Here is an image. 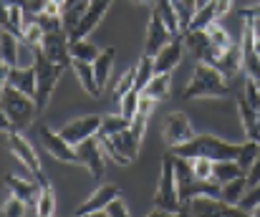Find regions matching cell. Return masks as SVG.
<instances>
[{
    "label": "cell",
    "instance_id": "obj_1",
    "mask_svg": "<svg viewBox=\"0 0 260 217\" xmlns=\"http://www.w3.org/2000/svg\"><path fill=\"white\" fill-rule=\"evenodd\" d=\"M0 106H3V132L5 129L23 132L41 114V109H38V104H36L33 96H28V94H23V91H18V88H13L8 83H3Z\"/></svg>",
    "mask_w": 260,
    "mask_h": 217
},
{
    "label": "cell",
    "instance_id": "obj_2",
    "mask_svg": "<svg viewBox=\"0 0 260 217\" xmlns=\"http://www.w3.org/2000/svg\"><path fill=\"white\" fill-rule=\"evenodd\" d=\"M228 94L230 91H228L225 76L217 71L212 64L197 61L192 81L182 91V99L184 101H194V99H228Z\"/></svg>",
    "mask_w": 260,
    "mask_h": 217
},
{
    "label": "cell",
    "instance_id": "obj_3",
    "mask_svg": "<svg viewBox=\"0 0 260 217\" xmlns=\"http://www.w3.org/2000/svg\"><path fill=\"white\" fill-rule=\"evenodd\" d=\"M240 149L243 144H230V142H222L217 139L215 134H194L189 142L174 146L172 154L177 157H207V159H238L240 157Z\"/></svg>",
    "mask_w": 260,
    "mask_h": 217
},
{
    "label": "cell",
    "instance_id": "obj_4",
    "mask_svg": "<svg viewBox=\"0 0 260 217\" xmlns=\"http://www.w3.org/2000/svg\"><path fill=\"white\" fill-rule=\"evenodd\" d=\"M149 215H179V192H177L172 151L162 157V177H159L157 195H154V210Z\"/></svg>",
    "mask_w": 260,
    "mask_h": 217
},
{
    "label": "cell",
    "instance_id": "obj_5",
    "mask_svg": "<svg viewBox=\"0 0 260 217\" xmlns=\"http://www.w3.org/2000/svg\"><path fill=\"white\" fill-rule=\"evenodd\" d=\"M96 137H99V134H96ZM99 139H101V146L109 151V157H111L116 164H121V167L132 164V162L139 157L142 137H137V132H134L132 127L121 129V132L114 134V137H99Z\"/></svg>",
    "mask_w": 260,
    "mask_h": 217
},
{
    "label": "cell",
    "instance_id": "obj_6",
    "mask_svg": "<svg viewBox=\"0 0 260 217\" xmlns=\"http://www.w3.org/2000/svg\"><path fill=\"white\" fill-rule=\"evenodd\" d=\"M36 73H38V88H36V104H38V109L43 111L46 106H48V101H51V94H53V88H56V83L61 81V76L66 71V66H58V64H53V61H48L38 48H36Z\"/></svg>",
    "mask_w": 260,
    "mask_h": 217
},
{
    "label": "cell",
    "instance_id": "obj_7",
    "mask_svg": "<svg viewBox=\"0 0 260 217\" xmlns=\"http://www.w3.org/2000/svg\"><path fill=\"white\" fill-rule=\"evenodd\" d=\"M5 139H8V149L25 164V169L41 182V187H51L48 184V177L43 174V167H41V157L36 154L33 144L18 132V129H5Z\"/></svg>",
    "mask_w": 260,
    "mask_h": 217
},
{
    "label": "cell",
    "instance_id": "obj_8",
    "mask_svg": "<svg viewBox=\"0 0 260 217\" xmlns=\"http://www.w3.org/2000/svg\"><path fill=\"white\" fill-rule=\"evenodd\" d=\"M182 212H189V215H250V212H245L243 207H238V205H228V202H222L220 197H210V195H197V197H192L189 202H184V205H179V215Z\"/></svg>",
    "mask_w": 260,
    "mask_h": 217
},
{
    "label": "cell",
    "instance_id": "obj_9",
    "mask_svg": "<svg viewBox=\"0 0 260 217\" xmlns=\"http://www.w3.org/2000/svg\"><path fill=\"white\" fill-rule=\"evenodd\" d=\"M38 139H41V146L48 151V154H53L58 162H66V164H81V159H79V149L71 144V142H66L63 137H61V132H53L51 127H38Z\"/></svg>",
    "mask_w": 260,
    "mask_h": 217
},
{
    "label": "cell",
    "instance_id": "obj_10",
    "mask_svg": "<svg viewBox=\"0 0 260 217\" xmlns=\"http://www.w3.org/2000/svg\"><path fill=\"white\" fill-rule=\"evenodd\" d=\"M48 61H53V64H58V66H71L74 64V58H71V36L61 28V30H51V33H46V38H43V43H41V48H38Z\"/></svg>",
    "mask_w": 260,
    "mask_h": 217
},
{
    "label": "cell",
    "instance_id": "obj_11",
    "mask_svg": "<svg viewBox=\"0 0 260 217\" xmlns=\"http://www.w3.org/2000/svg\"><path fill=\"white\" fill-rule=\"evenodd\" d=\"M101 129V116L96 114H88V116H81V119H74L69 124H63L58 132L66 142H71L74 146H79L81 142H86L88 137H96Z\"/></svg>",
    "mask_w": 260,
    "mask_h": 217
},
{
    "label": "cell",
    "instance_id": "obj_12",
    "mask_svg": "<svg viewBox=\"0 0 260 217\" xmlns=\"http://www.w3.org/2000/svg\"><path fill=\"white\" fill-rule=\"evenodd\" d=\"M182 38H184L187 51H189L197 61H205V64H212V66H215L217 56H215V48H212V43H210L207 28H187V30L182 33Z\"/></svg>",
    "mask_w": 260,
    "mask_h": 217
},
{
    "label": "cell",
    "instance_id": "obj_13",
    "mask_svg": "<svg viewBox=\"0 0 260 217\" xmlns=\"http://www.w3.org/2000/svg\"><path fill=\"white\" fill-rule=\"evenodd\" d=\"M79 149V159H81V167H86V172L91 177H101L104 169H106V159H104V146H101V139L99 137H88L86 142L76 146Z\"/></svg>",
    "mask_w": 260,
    "mask_h": 217
},
{
    "label": "cell",
    "instance_id": "obj_14",
    "mask_svg": "<svg viewBox=\"0 0 260 217\" xmlns=\"http://www.w3.org/2000/svg\"><path fill=\"white\" fill-rule=\"evenodd\" d=\"M174 36L170 33V28H167V23L162 20V15H159V10L154 8L152 10V15H149V23H147V43H144V53H149V56H157L170 41H172Z\"/></svg>",
    "mask_w": 260,
    "mask_h": 217
},
{
    "label": "cell",
    "instance_id": "obj_15",
    "mask_svg": "<svg viewBox=\"0 0 260 217\" xmlns=\"http://www.w3.org/2000/svg\"><path fill=\"white\" fill-rule=\"evenodd\" d=\"M192 137H194V129H192L189 119L182 111H172L165 121V142H167V146L174 149V146L189 142Z\"/></svg>",
    "mask_w": 260,
    "mask_h": 217
},
{
    "label": "cell",
    "instance_id": "obj_16",
    "mask_svg": "<svg viewBox=\"0 0 260 217\" xmlns=\"http://www.w3.org/2000/svg\"><path fill=\"white\" fill-rule=\"evenodd\" d=\"M243 69L248 73V78L260 81V53L255 51V30H253V20H245L243 25Z\"/></svg>",
    "mask_w": 260,
    "mask_h": 217
},
{
    "label": "cell",
    "instance_id": "obj_17",
    "mask_svg": "<svg viewBox=\"0 0 260 217\" xmlns=\"http://www.w3.org/2000/svg\"><path fill=\"white\" fill-rule=\"evenodd\" d=\"M3 83L28 94L36 99V88H38V73H36V66H10L8 76L3 78Z\"/></svg>",
    "mask_w": 260,
    "mask_h": 217
},
{
    "label": "cell",
    "instance_id": "obj_18",
    "mask_svg": "<svg viewBox=\"0 0 260 217\" xmlns=\"http://www.w3.org/2000/svg\"><path fill=\"white\" fill-rule=\"evenodd\" d=\"M116 195H119V187H116V184H111V182H106V184L96 187V190H93V195H91L86 202L76 210V215H104L106 205H109Z\"/></svg>",
    "mask_w": 260,
    "mask_h": 217
},
{
    "label": "cell",
    "instance_id": "obj_19",
    "mask_svg": "<svg viewBox=\"0 0 260 217\" xmlns=\"http://www.w3.org/2000/svg\"><path fill=\"white\" fill-rule=\"evenodd\" d=\"M182 53H184V38L182 36H174L172 41L154 56V69L157 73H172L179 61H182Z\"/></svg>",
    "mask_w": 260,
    "mask_h": 217
},
{
    "label": "cell",
    "instance_id": "obj_20",
    "mask_svg": "<svg viewBox=\"0 0 260 217\" xmlns=\"http://www.w3.org/2000/svg\"><path fill=\"white\" fill-rule=\"evenodd\" d=\"M111 3H114V0H91V5H88L84 20H81L79 28L71 33V41H81V38H86L88 33L104 20V15H106V10L111 8Z\"/></svg>",
    "mask_w": 260,
    "mask_h": 217
},
{
    "label": "cell",
    "instance_id": "obj_21",
    "mask_svg": "<svg viewBox=\"0 0 260 217\" xmlns=\"http://www.w3.org/2000/svg\"><path fill=\"white\" fill-rule=\"evenodd\" d=\"M5 182H8V187H10L13 195H18L20 200H25V202L36 210V200H38V195H41V190H43L36 177H33V179H23V177H18V174H8Z\"/></svg>",
    "mask_w": 260,
    "mask_h": 217
},
{
    "label": "cell",
    "instance_id": "obj_22",
    "mask_svg": "<svg viewBox=\"0 0 260 217\" xmlns=\"http://www.w3.org/2000/svg\"><path fill=\"white\" fill-rule=\"evenodd\" d=\"M248 187H250V184H248V177L240 174V177H235V179H230V182H222L217 197H220L222 202H228V205H238V207H240V202H243Z\"/></svg>",
    "mask_w": 260,
    "mask_h": 217
},
{
    "label": "cell",
    "instance_id": "obj_23",
    "mask_svg": "<svg viewBox=\"0 0 260 217\" xmlns=\"http://www.w3.org/2000/svg\"><path fill=\"white\" fill-rule=\"evenodd\" d=\"M71 69L76 73V78H79V83L84 86V91H86L88 96H101V86H99V81H96V71H93V64H88V61H74L71 64Z\"/></svg>",
    "mask_w": 260,
    "mask_h": 217
},
{
    "label": "cell",
    "instance_id": "obj_24",
    "mask_svg": "<svg viewBox=\"0 0 260 217\" xmlns=\"http://www.w3.org/2000/svg\"><path fill=\"white\" fill-rule=\"evenodd\" d=\"M215 69L222 73V76H228V78H233L235 73H240V69H243V46H235V43H233V46L217 58Z\"/></svg>",
    "mask_w": 260,
    "mask_h": 217
},
{
    "label": "cell",
    "instance_id": "obj_25",
    "mask_svg": "<svg viewBox=\"0 0 260 217\" xmlns=\"http://www.w3.org/2000/svg\"><path fill=\"white\" fill-rule=\"evenodd\" d=\"M88 5H91V0H66V5H63V28H66L69 36H71V33L79 28V23L84 20Z\"/></svg>",
    "mask_w": 260,
    "mask_h": 217
},
{
    "label": "cell",
    "instance_id": "obj_26",
    "mask_svg": "<svg viewBox=\"0 0 260 217\" xmlns=\"http://www.w3.org/2000/svg\"><path fill=\"white\" fill-rule=\"evenodd\" d=\"M25 25H28V13L23 10V5H3V28L23 38Z\"/></svg>",
    "mask_w": 260,
    "mask_h": 217
},
{
    "label": "cell",
    "instance_id": "obj_27",
    "mask_svg": "<svg viewBox=\"0 0 260 217\" xmlns=\"http://www.w3.org/2000/svg\"><path fill=\"white\" fill-rule=\"evenodd\" d=\"M238 111H240V121H243V129H245L248 139H255V142H260L258 114H255V109L250 106V101L245 99V94L238 99Z\"/></svg>",
    "mask_w": 260,
    "mask_h": 217
},
{
    "label": "cell",
    "instance_id": "obj_28",
    "mask_svg": "<svg viewBox=\"0 0 260 217\" xmlns=\"http://www.w3.org/2000/svg\"><path fill=\"white\" fill-rule=\"evenodd\" d=\"M170 88H172L170 73H154V76L149 78V83L142 88V94H147V96H152V99H157V101H167V99H170Z\"/></svg>",
    "mask_w": 260,
    "mask_h": 217
},
{
    "label": "cell",
    "instance_id": "obj_29",
    "mask_svg": "<svg viewBox=\"0 0 260 217\" xmlns=\"http://www.w3.org/2000/svg\"><path fill=\"white\" fill-rule=\"evenodd\" d=\"M240 174H245V169L240 167L238 159H217L212 164V179H217L220 184L222 182H230V179H235Z\"/></svg>",
    "mask_w": 260,
    "mask_h": 217
},
{
    "label": "cell",
    "instance_id": "obj_30",
    "mask_svg": "<svg viewBox=\"0 0 260 217\" xmlns=\"http://www.w3.org/2000/svg\"><path fill=\"white\" fill-rule=\"evenodd\" d=\"M157 10H159L162 20L167 23L170 33H172V36H182V18H179V13H177L174 0H157Z\"/></svg>",
    "mask_w": 260,
    "mask_h": 217
},
{
    "label": "cell",
    "instance_id": "obj_31",
    "mask_svg": "<svg viewBox=\"0 0 260 217\" xmlns=\"http://www.w3.org/2000/svg\"><path fill=\"white\" fill-rule=\"evenodd\" d=\"M114 58H116V48H106V51H101V56L93 61L96 81H99V86H101V88H106V83H109V76H111Z\"/></svg>",
    "mask_w": 260,
    "mask_h": 217
},
{
    "label": "cell",
    "instance_id": "obj_32",
    "mask_svg": "<svg viewBox=\"0 0 260 217\" xmlns=\"http://www.w3.org/2000/svg\"><path fill=\"white\" fill-rule=\"evenodd\" d=\"M207 36H210V43H212V48H215V56H217V58H220V56H222V53H225V51L233 46L230 33H228V30H225L217 20H215L212 25H207ZM215 64H217V61H215Z\"/></svg>",
    "mask_w": 260,
    "mask_h": 217
},
{
    "label": "cell",
    "instance_id": "obj_33",
    "mask_svg": "<svg viewBox=\"0 0 260 217\" xmlns=\"http://www.w3.org/2000/svg\"><path fill=\"white\" fill-rule=\"evenodd\" d=\"M99 56H101V51H99L93 43H88L86 38L71 41V58H74V61H88V64H93Z\"/></svg>",
    "mask_w": 260,
    "mask_h": 217
},
{
    "label": "cell",
    "instance_id": "obj_34",
    "mask_svg": "<svg viewBox=\"0 0 260 217\" xmlns=\"http://www.w3.org/2000/svg\"><path fill=\"white\" fill-rule=\"evenodd\" d=\"M154 73H157V69H154V56L144 53V56L137 61V83H134V88L142 91V88L149 83V78H152Z\"/></svg>",
    "mask_w": 260,
    "mask_h": 217
},
{
    "label": "cell",
    "instance_id": "obj_35",
    "mask_svg": "<svg viewBox=\"0 0 260 217\" xmlns=\"http://www.w3.org/2000/svg\"><path fill=\"white\" fill-rule=\"evenodd\" d=\"M217 18H220V15H217V3L212 0V3H207V5H202V8L194 10V18H192L189 28H207V25H212Z\"/></svg>",
    "mask_w": 260,
    "mask_h": 217
},
{
    "label": "cell",
    "instance_id": "obj_36",
    "mask_svg": "<svg viewBox=\"0 0 260 217\" xmlns=\"http://www.w3.org/2000/svg\"><path fill=\"white\" fill-rule=\"evenodd\" d=\"M132 121L124 116V114H111V116H104L101 119V129H99V137H114L119 134L121 129H126Z\"/></svg>",
    "mask_w": 260,
    "mask_h": 217
},
{
    "label": "cell",
    "instance_id": "obj_37",
    "mask_svg": "<svg viewBox=\"0 0 260 217\" xmlns=\"http://www.w3.org/2000/svg\"><path fill=\"white\" fill-rule=\"evenodd\" d=\"M53 212H56V195H53L51 187H43L41 195H38V200H36V215L51 217Z\"/></svg>",
    "mask_w": 260,
    "mask_h": 217
},
{
    "label": "cell",
    "instance_id": "obj_38",
    "mask_svg": "<svg viewBox=\"0 0 260 217\" xmlns=\"http://www.w3.org/2000/svg\"><path fill=\"white\" fill-rule=\"evenodd\" d=\"M139 96H142V91L132 88V91H126V94L119 99V104H121V111H119V114H124L129 121L139 114Z\"/></svg>",
    "mask_w": 260,
    "mask_h": 217
},
{
    "label": "cell",
    "instance_id": "obj_39",
    "mask_svg": "<svg viewBox=\"0 0 260 217\" xmlns=\"http://www.w3.org/2000/svg\"><path fill=\"white\" fill-rule=\"evenodd\" d=\"M43 38H46V30H43V25L36 20V18H30L28 20V25H25V33H23V41L30 46V48H41V43H43Z\"/></svg>",
    "mask_w": 260,
    "mask_h": 217
},
{
    "label": "cell",
    "instance_id": "obj_40",
    "mask_svg": "<svg viewBox=\"0 0 260 217\" xmlns=\"http://www.w3.org/2000/svg\"><path fill=\"white\" fill-rule=\"evenodd\" d=\"M28 207H30V205H28L25 200H20L18 195H13V192H10V197L3 202V215H8V217L25 215V212H28Z\"/></svg>",
    "mask_w": 260,
    "mask_h": 217
},
{
    "label": "cell",
    "instance_id": "obj_41",
    "mask_svg": "<svg viewBox=\"0 0 260 217\" xmlns=\"http://www.w3.org/2000/svg\"><path fill=\"white\" fill-rule=\"evenodd\" d=\"M260 151V142H255V139H248L245 144H243V149H240V157H238V162H240V167L248 172L250 169V164L255 162V157H258Z\"/></svg>",
    "mask_w": 260,
    "mask_h": 217
},
{
    "label": "cell",
    "instance_id": "obj_42",
    "mask_svg": "<svg viewBox=\"0 0 260 217\" xmlns=\"http://www.w3.org/2000/svg\"><path fill=\"white\" fill-rule=\"evenodd\" d=\"M134 83H137V66L126 69L124 76L119 78V83H116V88H114V99H121L126 91H132V88H134Z\"/></svg>",
    "mask_w": 260,
    "mask_h": 217
},
{
    "label": "cell",
    "instance_id": "obj_43",
    "mask_svg": "<svg viewBox=\"0 0 260 217\" xmlns=\"http://www.w3.org/2000/svg\"><path fill=\"white\" fill-rule=\"evenodd\" d=\"M189 164H192V172L202 179H210L212 177V164L215 159H207V157H189Z\"/></svg>",
    "mask_w": 260,
    "mask_h": 217
},
{
    "label": "cell",
    "instance_id": "obj_44",
    "mask_svg": "<svg viewBox=\"0 0 260 217\" xmlns=\"http://www.w3.org/2000/svg\"><path fill=\"white\" fill-rule=\"evenodd\" d=\"M255 205H260V182L253 184V187H248V192H245V197H243V202H240V207H243L245 212H250Z\"/></svg>",
    "mask_w": 260,
    "mask_h": 217
},
{
    "label": "cell",
    "instance_id": "obj_45",
    "mask_svg": "<svg viewBox=\"0 0 260 217\" xmlns=\"http://www.w3.org/2000/svg\"><path fill=\"white\" fill-rule=\"evenodd\" d=\"M104 215H111V217H126V215H129V210H126V205H124L121 195H116V197H114V200L106 205Z\"/></svg>",
    "mask_w": 260,
    "mask_h": 217
},
{
    "label": "cell",
    "instance_id": "obj_46",
    "mask_svg": "<svg viewBox=\"0 0 260 217\" xmlns=\"http://www.w3.org/2000/svg\"><path fill=\"white\" fill-rule=\"evenodd\" d=\"M46 5H48V0H25L23 10L28 13V18H33V15H41L46 10Z\"/></svg>",
    "mask_w": 260,
    "mask_h": 217
},
{
    "label": "cell",
    "instance_id": "obj_47",
    "mask_svg": "<svg viewBox=\"0 0 260 217\" xmlns=\"http://www.w3.org/2000/svg\"><path fill=\"white\" fill-rule=\"evenodd\" d=\"M147 119H149V114H142V111H139V114H137V116L132 119V124H129V127H132V129L137 132V137H142V139H144V129H147Z\"/></svg>",
    "mask_w": 260,
    "mask_h": 217
},
{
    "label": "cell",
    "instance_id": "obj_48",
    "mask_svg": "<svg viewBox=\"0 0 260 217\" xmlns=\"http://www.w3.org/2000/svg\"><path fill=\"white\" fill-rule=\"evenodd\" d=\"M245 177H248V184H250V187L260 182V151H258V157H255V162L250 164V169L245 172Z\"/></svg>",
    "mask_w": 260,
    "mask_h": 217
},
{
    "label": "cell",
    "instance_id": "obj_49",
    "mask_svg": "<svg viewBox=\"0 0 260 217\" xmlns=\"http://www.w3.org/2000/svg\"><path fill=\"white\" fill-rule=\"evenodd\" d=\"M154 106H157V99H152V96H147V94L139 96V111H142V114H152Z\"/></svg>",
    "mask_w": 260,
    "mask_h": 217
},
{
    "label": "cell",
    "instance_id": "obj_50",
    "mask_svg": "<svg viewBox=\"0 0 260 217\" xmlns=\"http://www.w3.org/2000/svg\"><path fill=\"white\" fill-rule=\"evenodd\" d=\"M240 18H243V20L260 18V3H258V5H250V8H243V10H240Z\"/></svg>",
    "mask_w": 260,
    "mask_h": 217
},
{
    "label": "cell",
    "instance_id": "obj_51",
    "mask_svg": "<svg viewBox=\"0 0 260 217\" xmlns=\"http://www.w3.org/2000/svg\"><path fill=\"white\" fill-rule=\"evenodd\" d=\"M253 30H255V36L260 38V18H253Z\"/></svg>",
    "mask_w": 260,
    "mask_h": 217
},
{
    "label": "cell",
    "instance_id": "obj_52",
    "mask_svg": "<svg viewBox=\"0 0 260 217\" xmlns=\"http://www.w3.org/2000/svg\"><path fill=\"white\" fill-rule=\"evenodd\" d=\"M3 5H25V0H3Z\"/></svg>",
    "mask_w": 260,
    "mask_h": 217
},
{
    "label": "cell",
    "instance_id": "obj_53",
    "mask_svg": "<svg viewBox=\"0 0 260 217\" xmlns=\"http://www.w3.org/2000/svg\"><path fill=\"white\" fill-rule=\"evenodd\" d=\"M207 3H212V0H194V8H202V5H207Z\"/></svg>",
    "mask_w": 260,
    "mask_h": 217
},
{
    "label": "cell",
    "instance_id": "obj_54",
    "mask_svg": "<svg viewBox=\"0 0 260 217\" xmlns=\"http://www.w3.org/2000/svg\"><path fill=\"white\" fill-rule=\"evenodd\" d=\"M132 3H139V5H152V3H157V0H132Z\"/></svg>",
    "mask_w": 260,
    "mask_h": 217
},
{
    "label": "cell",
    "instance_id": "obj_55",
    "mask_svg": "<svg viewBox=\"0 0 260 217\" xmlns=\"http://www.w3.org/2000/svg\"><path fill=\"white\" fill-rule=\"evenodd\" d=\"M51 3H56V5H61V8L66 5V0H51Z\"/></svg>",
    "mask_w": 260,
    "mask_h": 217
},
{
    "label": "cell",
    "instance_id": "obj_56",
    "mask_svg": "<svg viewBox=\"0 0 260 217\" xmlns=\"http://www.w3.org/2000/svg\"><path fill=\"white\" fill-rule=\"evenodd\" d=\"M255 51L260 53V38H258V36H255Z\"/></svg>",
    "mask_w": 260,
    "mask_h": 217
},
{
    "label": "cell",
    "instance_id": "obj_57",
    "mask_svg": "<svg viewBox=\"0 0 260 217\" xmlns=\"http://www.w3.org/2000/svg\"><path fill=\"white\" fill-rule=\"evenodd\" d=\"M258 88H260V81H258Z\"/></svg>",
    "mask_w": 260,
    "mask_h": 217
}]
</instances>
